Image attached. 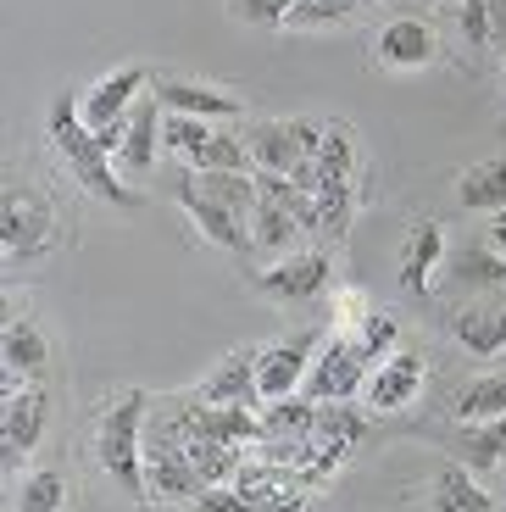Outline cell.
Returning a JSON list of instances; mask_svg holds the SVG:
<instances>
[{
	"label": "cell",
	"instance_id": "6da1fadb",
	"mask_svg": "<svg viewBox=\"0 0 506 512\" xmlns=\"http://www.w3.org/2000/svg\"><path fill=\"white\" fill-rule=\"evenodd\" d=\"M45 140L56 145V156H62L67 167H73V179L84 184L95 201H112V206H134V190L123 184V173H117V162L101 151V140H95V128L84 123V95L78 90H62L51 101V117H45Z\"/></svg>",
	"mask_w": 506,
	"mask_h": 512
},
{
	"label": "cell",
	"instance_id": "7a4b0ae2",
	"mask_svg": "<svg viewBox=\"0 0 506 512\" xmlns=\"http://www.w3.org/2000/svg\"><path fill=\"white\" fill-rule=\"evenodd\" d=\"M145 407H151L145 390H123V396L101 412V429H95V462H101L106 479H117V490L134 496V501L151 496V474H145Z\"/></svg>",
	"mask_w": 506,
	"mask_h": 512
},
{
	"label": "cell",
	"instance_id": "3957f363",
	"mask_svg": "<svg viewBox=\"0 0 506 512\" xmlns=\"http://www.w3.org/2000/svg\"><path fill=\"white\" fill-rule=\"evenodd\" d=\"M145 474H151V496H162V501H201L212 490L201 479V468L190 462V451H184L173 412L145 423Z\"/></svg>",
	"mask_w": 506,
	"mask_h": 512
},
{
	"label": "cell",
	"instance_id": "277c9868",
	"mask_svg": "<svg viewBox=\"0 0 506 512\" xmlns=\"http://www.w3.org/2000/svg\"><path fill=\"white\" fill-rule=\"evenodd\" d=\"M56 234V212L51 201H39L28 184H12L0 195V251L6 262H34Z\"/></svg>",
	"mask_w": 506,
	"mask_h": 512
},
{
	"label": "cell",
	"instance_id": "5b68a950",
	"mask_svg": "<svg viewBox=\"0 0 506 512\" xmlns=\"http://www.w3.org/2000/svg\"><path fill=\"white\" fill-rule=\"evenodd\" d=\"M317 346H323V334L301 329V334H290V340H273V346L256 351V390H262V401L301 396L306 373H312V362H317Z\"/></svg>",
	"mask_w": 506,
	"mask_h": 512
},
{
	"label": "cell",
	"instance_id": "8992f818",
	"mask_svg": "<svg viewBox=\"0 0 506 512\" xmlns=\"http://www.w3.org/2000/svg\"><path fill=\"white\" fill-rule=\"evenodd\" d=\"M367 373L373 368H367L362 346H356L351 334H323L317 362H312V373H306V396L312 401H351V396H362Z\"/></svg>",
	"mask_w": 506,
	"mask_h": 512
},
{
	"label": "cell",
	"instance_id": "52a82bcc",
	"mask_svg": "<svg viewBox=\"0 0 506 512\" xmlns=\"http://www.w3.org/2000/svg\"><path fill=\"white\" fill-rule=\"evenodd\" d=\"M151 95L173 117H201V123H223V117L245 112V101L234 90H217V84H206V78H184V73H156Z\"/></svg>",
	"mask_w": 506,
	"mask_h": 512
},
{
	"label": "cell",
	"instance_id": "ba28073f",
	"mask_svg": "<svg viewBox=\"0 0 506 512\" xmlns=\"http://www.w3.org/2000/svg\"><path fill=\"white\" fill-rule=\"evenodd\" d=\"M373 62H379L384 73H423V67L440 62V34H434V23H423V17H395V23H384L379 39H373Z\"/></svg>",
	"mask_w": 506,
	"mask_h": 512
},
{
	"label": "cell",
	"instance_id": "9c48e42d",
	"mask_svg": "<svg viewBox=\"0 0 506 512\" xmlns=\"http://www.w3.org/2000/svg\"><path fill=\"white\" fill-rule=\"evenodd\" d=\"M45 429H51V390L39 379H23L12 396H6V446H0L6 468H17V462L34 451L39 440H45Z\"/></svg>",
	"mask_w": 506,
	"mask_h": 512
},
{
	"label": "cell",
	"instance_id": "30bf717a",
	"mask_svg": "<svg viewBox=\"0 0 506 512\" xmlns=\"http://www.w3.org/2000/svg\"><path fill=\"white\" fill-rule=\"evenodd\" d=\"M151 67H140V62H123V67H112L106 78H95V90L84 95V123L101 134V128H112V123H123L128 117V106L134 101H145V90H151Z\"/></svg>",
	"mask_w": 506,
	"mask_h": 512
},
{
	"label": "cell",
	"instance_id": "8fae6325",
	"mask_svg": "<svg viewBox=\"0 0 506 512\" xmlns=\"http://www.w3.org/2000/svg\"><path fill=\"white\" fill-rule=\"evenodd\" d=\"M178 201H184V212L195 218V229L206 234V240L217 245V251H234V256H251L256 240H251V223L234 218L223 201H212V195L195 184V173H184V184H178Z\"/></svg>",
	"mask_w": 506,
	"mask_h": 512
},
{
	"label": "cell",
	"instance_id": "7c38bea8",
	"mask_svg": "<svg viewBox=\"0 0 506 512\" xmlns=\"http://www.w3.org/2000/svg\"><path fill=\"white\" fill-rule=\"evenodd\" d=\"M423 373H429V368H423L418 351H390L379 368L367 373V407H373V412L412 407V401H418V390H423Z\"/></svg>",
	"mask_w": 506,
	"mask_h": 512
},
{
	"label": "cell",
	"instance_id": "4fadbf2b",
	"mask_svg": "<svg viewBox=\"0 0 506 512\" xmlns=\"http://www.w3.org/2000/svg\"><path fill=\"white\" fill-rule=\"evenodd\" d=\"M329 256L317 251H295V256H284L279 268H267V273H256V290L262 295H279V301H317L323 295V284H329Z\"/></svg>",
	"mask_w": 506,
	"mask_h": 512
},
{
	"label": "cell",
	"instance_id": "5bb4252c",
	"mask_svg": "<svg viewBox=\"0 0 506 512\" xmlns=\"http://www.w3.org/2000/svg\"><path fill=\"white\" fill-rule=\"evenodd\" d=\"M256 351L262 346H240L234 357H223L195 384V401H206V407H251V401H262V390H256Z\"/></svg>",
	"mask_w": 506,
	"mask_h": 512
},
{
	"label": "cell",
	"instance_id": "9a60e30c",
	"mask_svg": "<svg viewBox=\"0 0 506 512\" xmlns=\"http://www.w3.org/2000/svg\"><path fill=\"white\" fill-rule=\"evenodd\" d=\"M178 418L195 423L201 435L223 440V446H256V440H267V423L256 418L251 407H206V401H178Z\"/></svg>",
	"mask_w": 506,
	"mask_h": 512
},
{
	"label": "cell",
	"instance_id": "2e32d148",
	"mask_svg": "<svg viewBox=\"0 0 506 512\" xmlns=\"http://www.w3.org/2000/svg\"><path fill=\"white\" fill-rule=\"evenodd\" d=\"M245 151H251L256 173H290L295 162H306V145H301V134H295V117L245 128Z\"/></svg>",
	"mask_w": 506,
	"mask_h": 512
},
{
	"label": "cell",
	"instance_id": "e0dca14e",
	"mask_svg": "<svg viewBox=\"0 0 506 512\" xmlns=\"http://www.w3.org/2000/svg\"><path fill=\"white\" fill-rule=\"evenodd\" d=\"M451 334L468 357H501L506 351V307L501 301H473V307H462L451 318Z\"/></svg>",
	"mask_w": 506,
	"mask_h": 512
},
{
	"label": "cell",
	"instance_id": "ac0fdd59",
	"mask_svg": "<svg viewBox=\"0 0 506 512\" xmlns=\"http://www.w3.org/2000/svg\"><path fill=\"white\" fill-rule=\"evenodd\" d=\"M445 256H451L445 229L434 218H423L418 229H412V240H406V251H401V284L412 295H429L434 290V268H440Z\"/></svg>",
	"mask_w": 506,
	"mask_h": 512
},
{
	"label": "cell",
	"instance_id": "d6986e66",
	"mask_svg": "<svg viewBox=\"0 0 506 512\" xmlns=\"http://www.w3.org/2000/svg\"><path fill=\"white\" fill-rule=\"evenodd\" d=\"M162 123H167V106L145 90L140 112H128V140L117 151V173H145L156 162V145H162Z\"/></svg>",
	"mask_w": 506,
	"mask_h": 512
},
{
	"label": "cell",
	"instance_id": "ffe728a7",
	"mask_svg": "<svg viewBox=\"0 0 506 512\" xmlns=\"http://www.w3.org/2000/svg\"><path fill=\"white\" fill-rule=\"evenodd\" d=\"M456 206L462 212H506V156L473 162L456 184Z\"/></svg>",
	"mask_w": 506,
	"mask_h": 512
},
{
	"label": "cell",
	"instance_id": "44dd1931",
	"mask_svg": "<svg viewBox=\"0 0 506 512\" xmlns=\"http://www.w3.org/2000/svg\"><path fill=\"white\" fill-rule=\"evenodd\" d=\"M0 357H6V373L34 379V373L51 362V346H45V334H39L28 318H12L6 329H0Z\"/></svg>",
	"mask_w": 506,
	"mask_h": 512
},
{
	"label": "cell",
	"instance_id": "7402d4cb",
	"mask_svg": "<svg viewBox=\"0 0 506 512\" xmlns=\"http://www.w3.org/2000/svg\"><path fill=\"white\" fill-rule=\"evenodd\" d=\"M195 184H201L212 201H223L234 218L251 223L256 206H262V190H256V173H195Z\"/></svg>",
	"mask_w": 506,
	"mask_h": 512
},
{
	"label": "cell",
	"instance_id": "603a6c76",
	"mask_svg": "<svg viewBox=\"0 0 506 512\" xmlns=\"http://www.w3.org/2000/svg\"><path fill=\"white\" fill-rule=\"evenodd\" d=\"M251 240H256V251L279 256V251H295V245L306 240V229L284 212L279 201H267V195H262V206H256V218H251Z\"/></svg>",
	"mask_w": 506,
	"mask_h": 512
},
{
	"label": "cell",
	"instance_id": "cb8c5ba5",
	"mask_svg": "<svg viewBox=\"0 0 506 512\" xmlns=\"http://www.w3.org/2000/svg\"><path fill=\"white\" fill-rule=\"evenodd\" d=\"M456 423H490V418H506V373H484L473 379L462 396H456Z\"/></svg>",
	"mask_w": 506,
	"mask_h": 512
},
{
	"label": "cell",
	"instance_id": "d4e9b609",
	"mask_svg": "<svg viewBox=\"0 0 506 512\" xmlns=\"http://www.w3.org/2000/svg\"><path fill=\"white\" fill-rule=\"evenodd\" d=\"M429 512H495V496L479 485V479L462 474V468H445L440 485H434V507Z\"/></svg>",
	"mask_w": 506,
	"mask_h": 512
},
{
	"label": "cell",
	"instance_id": "484cf974",
	"mask_svg": "<svg viewBox=\"0 0 506 512\" xmlns=\"http://www.w3.org/2000/svg\"><path fill=\"white\" fill-rule=\"evenodd\" d=\"M262 423H267V435H284V440H312V435H317V401H312V396H284V401H267Z\"/></svg>",
	"mask_w": 506,
	"mask_h": 512
},
{
	"label": "cell",
	"instance_id": "4316f807",
	"mask_svg": "<svg viewBox=\"0 0 506 512\" xmlns=\"http://www.w3.org/2000/svg\"><path fill=\"white\" fill-rule=\"evenodd\" d=\"M67 507V479L56 468H34V474L17 479L12 512H62Z\"/></svg>",
	"mask_w": 506,
	"mask_h": 512
},
{
	"label": "cell",
	"instance_id": "83f0119b",
	"mask_svg": "<svg viewBox=\"0 0 506 512\" xmlns=\"http://www.w3.org/2000/svg\"><path fill=\"white\" fill-rule=\"evenodd\" d=\"M462 457L490 474L495 462H506V418H490V423H462Z\"/></svg>",
	"mask_w": 506,
	"mask_h": 512
},
{
	"label": "cell",
	"instance_id": "f1b7e54d",
	"mask_svg": "<svg viewBox=\"0 0 506 512\" xmlns=\"http://www.w3.org/2000/svg\"><path fill=\"white\" fill-rule=\"evenodd\" d=\"M190 173H256L251 167V151H245V134H228V128H212L201 162Z\"/></svg>",
	"mask_w": 506,
	"mask_h": 512
},
{
	"label": "cell",
	"instance_id": "f546056e",
	"mask_svg": "<svg viewBox=\"0 0 506 512\" xmlns=\"http://www.w3.org/2000/svg\"><path fill=\"white\" fill-rule=\"evenodd\" d=\"M206 140H212V123H201V117H173V112H167V123H162V145H167V151H173L184 167L201 162Z\"/></svg>",
	"mask_w": 506,
	"mask_h": 512
},
{
	"label": "cell",
	"instance_id": "4dcf8cb0",
	"mask_svg": "<svg viewBox=\"0 0 506 512\" xmlns=\"http://www.w3.org/2000/svg\"><path fill=\"white\" fill-rule=\"evenodd\" d=\"M317 435H323V440H340V446H351V440L367 435V418L351 407V401H317Z\"/></svg>",
	"mask_w": 506,
	"mask_h": 512
},
{
	"label": "cell",
	"instance_id": "1f68e13d",
	"mask_svg": "<svg viewBox=\"0 0 506 512\" xmlns=\"http://www.w3.org/2000/svg\"><path fill=\"white\" fill-rule=\"evenodd\" d=\"M362 0H295L284 28H329V23H345Z\"/></svg>",
	"mask_w": 506,
	"mask_h": 512
},
{
	"label": "cell",
	"instance_id": "d6a6232c",
	"mask_svg": "<svg viewBox=\"0 0 506 512\" xmlns=\"http://www.w3.org/2000/svg\"><path fill=\"white\" fill-rule=\"evenodd\" d=\"M356 346H362V357H367V368H379L384 357L395 351V340H401V329H395V318H384V312H373V318L362 323V329L351 334Z\"/></svg>",
	"mask_w": 506,
	"mask_h": 512
},
{
	"label": "cell",
	"instance_id": "836d02e7",
	"mask_svg": "<svg viewBox=\"0 0 506 512\" xmlns=\"http://www.w3.org/2000/svg\"><path fill=\"white\" fill-rule=\"evenodd\" d=\"M456 23H462V34H468L473 51H490V45H495L490 0H456Z\"/></svg>",
	"mask_w": 506,
	"mask_h": 512
},
{
	"label": "cell",
	"instance_id": "e575fe53",
	"mask_svg": "<svg viewBox=\"0 0 506 512\" xmlns=\"http://www.w3.org/2000/svg\"><path fill=\"white\" fill-rule=\"evenodd\" d=\"M290 6L295 0H228V12L240 17V23H251V28H284Z\"/></svg>",
	"mask_w": 506,
	"mask_h": 512
},
{
	"label": "cell",
	"instance_id": "d590c367",
	"mask_svg": "<svg viewBox=\"0 0 506 512\" xmlns=\"http://www.w3.org/2000/svg\"><path fill=\"white\" fill-rule=\"evenodd\" d=\"M367 318H373V312H367V295L340 290V295H334V329L329 334H356Z\"/></svg>",
	"mask_w": 506,
	"mask_h": 512
},
{
	"label": "cell",
	"instance_id": "8d00e7d4",
	"mask_svg": "<svg viewBox=\"0 0 506 512\" xmlns=\"http://www.w3.org/2000/svg\"><path fill=\"white\" fill-rule=\"evenodd\" d=\"M484 245H490L495 256H506V212H495V218H490V234H484Z\"/></svg>",
	"mask_w": 506,
	"mask_h": 512
},
{
	"label": "cell",
	"instance_id": "74e56055",
	"mask_svg": "<svg viewBox=\"0 0 506 512\" xmlns=\"http://www.w3.org/2000/svg\"><path fill=\"white\" fill-rule=\"evenodd\" d=\"M490 23H495V51H506V0H490Z\"/></svg>",
	"mask_w": 506,
	"mask_h": 512
},
{
	"label": "cell",
	"instance_id": "f35d334b",
	"mask_svg": "<svg viewBox=\"0 0 506 512\" xmlns=\"http://www.w3.org/2000/svg\"><path fill=\"white\" fill-rule=\"evenodd\" d=\"M495 301H501V307H506V290H501V295H495Z\"/></svg>",
	"mask_w": 506,
	"mask_h": 512
},
{
	"label": "cell",
	"instance_id": "ab89813d",
	"mask_svg": "<svg viewBox=\"0 0 506 512\" xmlns=\"http://www.w3.org/2000/svg\"><path fill=\"white\" fill-rule=\"evenodd\" d=\"M501 284H506V279H501Z\"/></svg>",
	"mask_w": 506,
	"mask_h": 512
}]
</instances>
